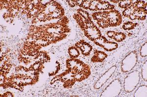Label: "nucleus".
<instances>
[{
    "instance_id": "obj_1",
    "label": "nucleus",
    "mask_w": 147,
    "mask_h": 97,
    "mask_svg": "<svg viewBox=\"0 0 147 97\" xmlns=\"http://www.w3.org/2000/svg\"><path fill=\"white\" fill-rule=\"evenodd\" d=\"M140 73L138 71H134L130 72L125 77L124 80V90L127 93H130L137 87L140 82Z\"/></svg>"
},
{
    "instance_id": "obj_2",
    "label": "nucleus",
    "mask_w": 147,
    "mask_h": 97,
    "mask_svg": "<svg viewBox=\"0 0 147 97\" xmlns=\"http://www.w3.org/2000/svg\"><path fill=\"white\" fill-rule=\"evenodd\" d=\"M85 29H84V33L87 38L92 42L98 40L102 37V33L100 30L95 25L92 20L85 21Z\"/></svg>"
},
{
    "instance_id": "obj_3",
    "label": "nucleus",
    "mask_w": 147,
    "mask_h": 97,
    "mask_svg": "<svg viewBox=\"0 0 147 97\" xmlns=\"http://www.w3.org/2000/svg\"><path fill=\"white\" fill-rule=\"evenodd\" d=\"M102 13V18L107 19L109 23V27H116L120 25L122 23L121 14L118 10H113L104 11Z\"/></svg>"
},
{
    "instance_id": "obj_4",
    "label": "nucleus",
    "mask_w": 147,
    "mask_h": 97,
    "mask_svg": "<svg viewBox=\"0 0 147 97\" xmlns=\"http://www.w3.org/2000/svg\"><path fill=\"white\" fill-rule=\"evenodd\" d=\"M137 52L134 51L126 56L122 60L121 69L122 72L127 73L135 67L137 62Z\"/></svg>"
},
{
    "instance_id": "obj_5",
    "label": "nucleus",
    "mask_w": 147,
    "mask_h": 97,
    "mask_svg": "<svg viewBox=\"0 0 147 97\" xmlns=\"http://www.w3.org/2000/svg\"><path fill=\"white\" fill-rule=\"evenodd\" d=\"M122 85L120 81L118 80H115L109 85V86L105 89V90L104 91V93L102 94V96H117L120 93Z\"/></svg>"
},
{
    "instance_id": "obj_6",
    "label": "nucleus",
    "mask_w": 147,
    "mask_h": 97,
    "mask_svg": "<svg viewBox=\"0 0 147 97\" xmlns=\"http://www.w3.org/2000/svg\"><path fill=\"white\" fill-rule=\"evenodd\" d=\"M94 43L107 51H112L118 47V45L115 42L107 40L105 37L102 36L100 38L94 41Z\"/></svg>"
},
{
    "instance_id": "obj_7",
    "label": "nucleus",
    "mask_w": 147,
    "mask_h": 97,
    "mask_svg": "<svg viewBox=\"0 0 147 97\" xmlns=\"http://www.w3.org/2000/svg\"><path fill=\"white\" fill-rule=\"evenodd\" d=\"M75 47L79 49L82 55L86 57L90 55L91 52L93 50L92 45L84 40H80L77 42Z\"/></svg>"
},
{
    "instance_id": "obj_8",
    "label": "nucleus",
    "mask_w": 147,
    "mask_h": 97,
    "mask_svg": "<svg viewBox=\"0 0 147 97\" xmlns=\"http://www.w3.org/2000/svg\"><path fill=\"white\" fill-rule=\"evenodd\" d=\"M115 70L116 66H113L111 67L105 74H104V75L102 76V77H100L98 82L96 84V86L97 87L96 88H100V87H102V86L104 85L105 82L107 80V79H109L111 77V76L113 74L114 72L115 71Z\"/></svg>"
},
{
    "instance_id": "obj_9",
    "label": "nucleus",
    "mask_w": 147,
    "mask_h": 97,
    "mask_svg": "<svg viewBox=\"0 0 147 97\" xmlns=\"http://www.w3.org/2000/svg\"><path fill=\"white\" fill-rule=\"evenodd\" d=\"M107 56L108 55L107 54L105 53V52L96 50L94 51L93 56L91 58V60L93 63L102 62H104Z\"/></svg>"
},
{
    "instance_id": "obj_10",
    "label": "nucleus",
    "mask_w": 147,
    "mask_h": 97,
    "mask_svg": "<svg viewBox=\"0 0 147 97\" xmlns=\"http://www.w3.org/2000/svg\"><path fill=\"white\" fill-rule=\"evenodd\" d=\"M115 9V6L110 4L107 1H98L97 5L96 6V11H101V10H113Z\"/></svg>"
},
{
    "instance_id": "obj_11",
    "label": "nucleus",
    "mask_w": 147,
    "mask_h": 97,
    "mask_svg": "<svg viewBox=\"0 0 147 97\" xmlns=\"http://www.w3.org/2000/svg\"><path fill=\"white\" fill-rule=\"evenodd\" d=\"M134 97H147V86L141 85L137 89L134 95Z\"/></svg>"
},
{
    "instance_id": "obj_12",
    "label": "nucleus",
    "mask_w": 147,
    "mask_h": 97,
    "mask_svg": "<svg viewBox=\"0 0 147 97\" xmlns=\"http://www.w3.org/2000/svg\"><path fill=\"white\" fill-rule=\"evenodd\" d=\"M68 53L71 59H76L80 55V52L79 49L74 46L69 48Z\"/></svg>"
},
{
    "instance_id": "obj_13",
    "label": "nucleus",
    "mask_w": 147,
    "mask_h": 97,
    "mask_svg": "<svg viewBox=\"0 0 147 97\" xmlns=\"http://www.w3.org/2000/svg\"><path fill=\"white\" fill-rule=\"evenodd\" d=\"M73 18L80 27V29L84 30L85 29V22L84 18L78 13L74 14L73 15Z\"/></svg>"
},
{
    "instance_id": "obj_14",
    "label": "nucleus",
    "mask_w": 147,
    "mask_h": 97,
    "mask_svg": "<svg viewBox=\"0 0 147 97\" xmlns=\"http://www.w3.org/2000/svg\"><path fill=\"white\" fill-rule=\"evenodd\" d=\"M136 20L144 21L147 17V9L136 10L135 12Z\"/></svg>"
},
{
    "instance_id": "obj_15",
    "label": "nucleus",
    "mask_w": 147,
    "mask_h": 97,
    "mask_svg": "<svg viewBox=\"0 0 147 97\" xmlns=\"http://www.w3.org/2000/svg\"><path fill=\"white\" fill-rule=\"evenodd\" d=\"M133 5L136 10H141V9H146L147 3L143 1H138L134 3H133Z\"/></svg>"
},
{
    "instance_id": "obj_16",
    "label": "nucleus",
    "mask_w": 147,
    "mask_h": 97,
    "mask_svg": "<svg viewBox=\"0 0 147 97\" xmlns=\"http://www.w3.org/2000/svg\"><path fill=\"white\" fill-rule=\"evenodd\" d=\"M136 10V9L134 8V7L132 5L129 7H127V9H125L122 12V14L124 17L129 18L130 15L135 13Z\"/></svg>"
},
{
    "instance_id": "obj_17",
    "label": "nucleus",
    "mask_w": 147,
    "mask_h": 97,
    "mask_svg": "<svg viewBox=\"0 0 147 97\" xmlns=\"http://www.w3.org/2000/svg\"><path fill=\"white\" fill-rule=\"evenodd\" d=\"M137 24L134 23L132 22H126L124 23V24L122 25V29H123L124 30L127 31V30H132L136 28V27Z\"/></svg>"
},
{
    "instance_id": "obj_18",
    "label": "nucleus",
    "mask_w": 147,
    "mask_h": 97,
    "mask_svg": "<svg viewBox=\"0 0 147 97\" xmlns=\"http://www.w3.org/2000/svg\"><path fill=\"white\" fill-rule=\"evenodd\" d=\"M127 38L126 35L123 32H116L115 35L113 37L114 40L117 42H122L124 41Z\"/></svg>"
},
{
    "instance_id": "obj_19",
    "label": "nucleus",
    "mask_w": 147,
    "mask_h": 97,
    "mask_svg": "<svg viewBox=\"0 0 147 97\" xmlns=\"http://www.w3.org/2000/svg\"><path fill=\"white\" fill-rule=\"evenodd\" d=\"M77 12H78V14L80 15L84 18V20L89 21L91 20V18L90 17V15L88 13L83 9H78L77 10Z\"/></svg>"
},
{
    "instance_id": "obj_20",
    "label": "nucleus",
    "mask_w": 147,
    "mask_h": 97,
    "mask_svg": "<svg viewBox=\"0 0 147 97\" xmlns=\"http://www.w3.org/2000/svg\"><path fill=\"white\" fill-rule=\"evenodd\" d=\"M133 1H120L118 3V6L121 9H127V7H130L132 5Z\"/></svg>"
},
{
    "instance_id": "obj_21",
    "label": "nucleus",
    "mask_w": 147,
    "mask_h": 97,
    "mask_svg": "<svg viewBox=\"0 0 147 97\" xmlns=\"http://www.w3.org/2000/svg\"><path fill=\"white\" fill-rule=\"evenodd\" d=\"M76 80L74 78L71 77V79H67L63 82V87L65 88H69L72 87V86L75 84Z\"/></svg>"
},
{
    "instance_id": "obj_22",
    "label": "nucleus",
    "mask_w": 147,
    "mask_h": 97,
    "mask_svg": "<svg viewBox=\"0 0 147 97\" xmlns=\"http://www.w3.org/2000/svg\"><path fill=\"white\" fill-rule=\"evenodd\" d=\"M97 24L102 29H106L109 27V23L107 19L102 18L100 20L97 21Z\"/></svg>"
},
{
    "instance_id": "obj_23",
    "label": "nucleus",
    "mask_w": 147,
    "mask_h": 97,
    "mask_svg": "<svg viewBox=\"0 0 147 97\" xmlns=\"http://www.w3.org/2000/svg\"><path fill=\"white\" fill-rule=\"evenodd\" d=\"M147 62L146 60L145 63L143 64L142 66V69H141V74L143 79L145 81H147Z\"/></svg>"
},
{
    "instance_id": "obj_24",
    "label": "nucleus",
    "mask_w": 147,
    "mask_h": 97,
    "mask_svg": "<svg viewBox=\"0 0 147 97\" xmlns=\"http://www.w3.org/2000/svg\"><path fill=\"white\" fill-rule=\"evenodd\" d=\"M147 42L142 45L140 50V55L142 57L147 56Z\"/></svg>"
},
{
    "instance_id": "obj_25",
    "label": "nucleus",
    "mask_w": 147,
    "mask_h": 97,
    "mask_svg": "<svg viewBox=\"0 0 147 97\" xmlns=\"http://www.w3.org/2000/svg\"><path fill=\"white\" fill-rule=\"evenodd\" d=\"M92 17L94 20L98 21L102 18V13L101 11L95 12L92 14Z\"/></svg>"
},
{
    "instance_id": "obj_26",
    "label": "nucleus",
    "mask_w": 147,
    "mask_h": 97,
    "mask_svg": "<svg viewBox=\"0 0 147 97\" xmlns=\"http://www.w3.org/2000/svg\"><path fill=\"white\" fill-rule=\"evenodd\" d=\"M98 1H90V4H89V10L91 11H96V6L97 5Z\"/></svg>"
},
{
    "instance_id": "obj_27",
    "label": "nucleus",
    "mask_w": 147,
    "mask_h": 97,
    "mask_svg": "<svg viewBox=\"0 0 147 97\" xmlns=\"http://www.w3.org/2000/svg\"><path fill=\"white\" fill-rule=\"evenodd\" d=\"M90 2V1H83L80 7H82V9H86V10H88L89 7Z\"/></svg>"
},
{
    "instance_id": "obj_28",
    "label": "nucleus",
    "mask_w": 147,
    "mask_h": 97,
    "mask_svg": "<svg viewBox=\"0 0 147 97\" xmlns=\"http://www.w3.org/2000/svg\"><path fill=\"white\" fill-rule=\"evenodd\" d=\"M116 32L115 31H107V36L109 38H113V37H114V36L115 35V34Z\"/></svg>"
},
{
    "instance_id": "obj_29",
    "label": "nucleus",
    "mask_w": 147,
    "mask_h": 97,
    "mask_svg": "<svg viewBox=\"0 0 147 97\" xmlns=\"http://www.w3.org/2000/svg\"><path fill=\"white\" fill-rule=\"evenodd\" d=\"M67 3L70 7H76L75 1H67Z\"/></svg>"
},
{
    "instance_id": "obj_30",
    "label": "nucleus",
    "mask_w": 147,
    "mask_h": 97,
    "mask_svg": "<svg viewBox=\"0 0 147 97\" xmlns=\"http://www.w3.org/2000/svg\"><path fill=\"white\" fill-rule=\"evenodd\" d=\"M3 96V97H13L14 96L13 94H12L10 92H7L5 93L3 95V96Z\"/></svg>"
},
{
    "instance_id": "obj_31",
    "label": "nucleus",
    "mask_w": 147,
    "mask_h": 97,
    "mask_svg": "<svg viewBox=\"0 0 147 97\" xmlns=\"http://www.w3.org/2000/svg\"><path fill=\"white\" fill-rule=\"evenodd\" d=\"M129 18L130 19V20H136V17L135 13H134V14H132V15H130L129 17Z\"/></svg>"
},
{
    "instance_id": "obj_32",
    "label": "nucleus",
    "mask_w": 147,
    "mask_h": 97,
    "mask_svg": "<svg viewBox=\"0 0 147 97\" xmlns=\"http://www.w3.org/2000/svg\"><path fill=\"white\" fill-rule=\"evenodd\" d=\"M119 1H111L110 2H112V3H119Z\"/></svg>"
}]
</instances>
